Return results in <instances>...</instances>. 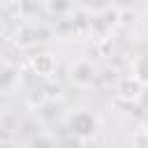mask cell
I'll return each instance as SVG.
<instances>
[{"label":"cell","instance_id":"obj_1","mask_svg":"<svg viewBox=\"0 0 148 148\" xmlns=\"http://www.w3.org/2000/svg\"><path fill=\"white\" fill-rule=\"evenodd\" d=\"M95 127H97L95 118H92L90 113H86V111H81V113H76V116L72 118V130H74L76 134L88 136V134H92V132H95Z\"/></svg>","mask_w":148,"mask_h":148},{"label":"cell","instance_id":"obj_2","mask_svg":"<svg viewBox=\"0 0 148 148\" xmlns=\"http://www.w3.org/2000/svg\"><path fill=\"white\" fill-rule=\"evenodd\" d=\"M134 79L148 83V56H141V58L134 62Z\"/></svg>","mask_w":148,"mask_h":148},{"label":"cell","instance_id":"obj_3","mask_svg":"<svg viewBox=\"0 0 148 148\" xmlns=\"http://www.w3.org/2000/svg\"><path fill=\"white\" fill-rule=\"evenodd\" d=\"M35 67H39V72H42V67H46V74L53 69V60H51V56H46V53H42L39 58H35Z\"/></svg>","mask_w":148,"mask_h":148}]
</instances>
